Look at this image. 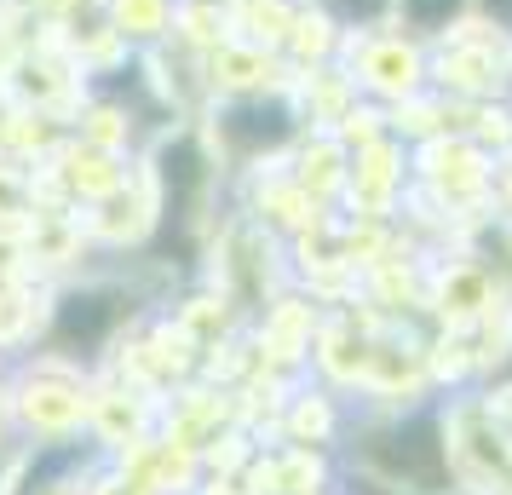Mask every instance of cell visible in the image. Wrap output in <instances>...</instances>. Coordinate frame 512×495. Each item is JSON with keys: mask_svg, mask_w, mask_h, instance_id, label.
Here are the masks:
<instances>
[{"mask_svg": "<svg viewBox=\"0 0 512 495\" xmlns=\"http://www.w3.org/2000/svg\"><path fill=\"white\" fill-rule=\"evenodd\" d=\"M369 75L374 81H386V87H409V81H415V58H409L403 41H386V47H374Z\"/></svg>", "mask_w": 512, "mask_h": 495, "instance_id": "6da1fadb", "label": "cell"}, {"mask_svg": "<svg viewBox=\"0 0 512 495\" xmlns=\"http://www.w3.org/2000/svg\"><path fill=\"white\" fill-rule=\"evenodd\" d=\"M162 18H167V0H116L121 35H156Z\"/></svg>", "mask_w": 512, "mask_h": 495, "instance_id": "7a4b0ae2", "label": "cell"}]
</instances>
